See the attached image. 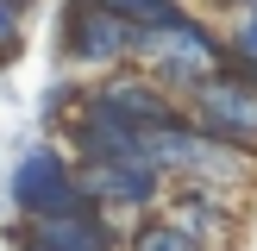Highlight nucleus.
Returning a JSON list of instances; mask_svg holds the SVG:
<instances>
[{"mask_svg":"<svg viewBox=\"0 0 257 251\" xmlns=\"http://www.w3.org/2000/svg\"><path fill=\"white\" fill-rule=\"evenodd\" d=\"M157 213H170L201 251H238L245 220H251V201L245 195H226V188H201V182H170Z\"/></svg>","mask_w":257,"mask_h":251,"instance_id":"5","label":"nucleus"},{"mask_svg":"<svg viewBox=\"0 0 257 251\" xmlns=\"http://www.w3.org/2000/svg\"><path fill=\"white\" fill-rule=\"evenodd\" d=\"M132 19H119V13L94 7V0H63L57 13V63L69 75H107V69H125L132 63Z\"/></svg>","mask_w":257,"mask_h":251,"instance_id":"4","label":"nucleus"},{"mask_svg":"<svg viewBox=\"0 0 257 251\" xmlns=\"http://www.w3.org/2000/svg\"><path fill=\"white\" fill-rule=\"evenodd\" d=\"M7 201H13L19 220H57V213L94 207V201L82 195V170H75V157L57 145V138H38V145H25L19 157H13Z\"/></svg>","mask_w":257,"mask_h":251,"instance_id":"3","label":"nucleus"},{"mask_svg":"<svg viewBox=\"0 0 257 251\" xmlns=\"http://www.w3.org/2000/svg\"><path fill=\"white\" fill-rule=\"evenodd\" d=\"M132 63L145 75H157L176 100H188L207 75L226 69V32L207 25L195 7H188L182 19H170V25H138L132 32Z\"/></svg>","mask_w":257,"mask_h":251,"instance_id":"1","label":"nucleus"},{"mask_svg":"<svg viewBox=\"0 0 257 251\" xmlns=\"http://www.w3.org/2000/svg\"><path fill=\"white\" fill-rule=\"evenodd\" d=\"M145 145H151V157H157V170L170 182H201V188H226V195L257 201V157L226 145V138H213V132H201L188 113L157 126Z\"/></svg>","mask_w":257,"mask_h":251,"instance_id":"2","label":"nucleus"},{"mask_svg":"<svg viewBox=\"0 0 257 251\" xmlns=\"http://www.w3.org/2000/svg\"><path fill=\"white\" fill-rule=\"evenodd\" d=\"M57 138L63 151L75 157V170L82 163H119V157H151V145H145V132H132V126H119V119H107V113H94L82 100V113H69V119L57 126Z\"/></svg>","mask_w":257,"mask_h":251,"instance_id":"10","label":"nucleus"},{"mask_svg":"<svg viewBox=\"0 0 257 251\" xmlns=\"http://www.w3.org/2000/svg\"><path fill=\"white\" fill-rule=\"evenodd\" d=\"M125 226L107 220L100 207L57 213V220H7V251H119Z\"/></svg>","mask_w":257,"mask_h":251,"instance_id":"9","label":"nucleus"},{"mask_svg":"<svg viewBox=\"0 0 257 251\" xmlns=\"http://www.w3.org/2000/svg\"><path fill=\"white\" fill-rule=\"evenodd\" d=\"M119 251H201V245L170 220V213H145V220L125 226V245Z\"/></svg>","mask_w":257,"mask_h":251,"instance_id":"11","label":"nucleus"},{"mask_svg":"<svg viewBox=\"0 0 257 251\" xmlns=\"http://www.w3.org/2000/svg\"><path fill=\"white\" fill-rule=\"evenodd\" d=\"M88 107L107 113V119H119V126H132V132H145V138L157 132V126L182 119V100H176L170 88L157 82V75H145L138 63L94 75V82H88Z\"/></svg>","mask_w":257,"mask_h":251,"instance_id":"7","label":"nucleus"},{"mask_svg":"<svg viewBox=\"0 0 257 251\" xmlns=\"http://www.w3.org/2000/svg\"><path fill=\"white\" fill-rule=\"evenodd\" d=\"M163 188L170 176L157 170V157H119V163H82V195L94 201L107 220L132 226L145 213L163 207Z\"/></svg>","mask_w":257,"mask_h":251,"instance_id":"6","label":"nucleus"},{"mask_svg":"<svg viewBox=\"0 0 257 251\" xmlns=\"http://www.w3.org/2000/svg\"><path fill=\"white\" fill-rule=\"evenodd\" d=\"M82 100H88V75H69V69H63L57 82L44 88V126L57 132V126L69 119V113H82Z\"/></svg>","mask_w":257,"mask_h":251,"instance_id":"12","label":"nucleus"},{"mask_svg":"<svg viewBox=\"0 0 257 251\" xmlns=\"http://www.w3.org/2000/svg\"><path fill=\"white\" fill-rule=\"evenodd\" d=\"M94 7H107V13H119V19H132V25H170V19H182V0H94Z\"/></svg>","mask_w":257,"mask_h":251,"instance_id":"13","label":"nucleus"},{"mask_svg":"<svg viewBox=\"0 0 257 251\" xmlns=\"http://www.w3.org/2000/svg\"><path fill=\"white\" fill-rule=\"evenodd\" d=\"M0 251H7V245H0Z\"/></svg>","mask_w":257,"mask_h":251,"instance_id":"15","label":"nucleus"},{"mask_svg":"<svg viewBox=\"0 0 257 251\" xmlns=\"http://www.w3.org/2000/svg\"><path fill=\"white\" fill-rule=\"evenodd\" d=\"M19 50H25V13L13 7V0H0V69H7Z\"/></svg>","mask_w":257,"mask_h":251,"instance_id":"14","label":"nucleus"},{"mask_svg":"<svg viewBox=\"0 0 257 251\" xmlns=\"http://www.w3.org/2000/svg\"><path fill=\"white\" fill-rule=\"evenodd\" d=\"M182 113L201 132H213V138H226V145H238V151L257 157V88L245 75H232V69L207 75V82L182 100Z\"/></svg>","mask_w":257,"mask_h":251,"instance_id":"8","label":"nucleus"}]
</instances>
